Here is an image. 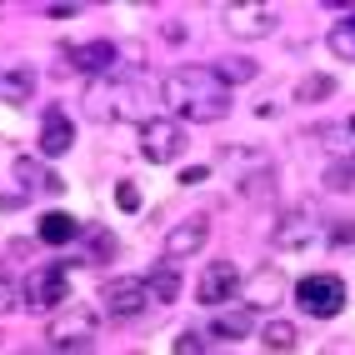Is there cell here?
<instances>
[{"label":"cell","mask_w":355,"mask_h":355,"mask_svg":"<svg viewBox=\"0 0 355 355\" xmlns=\"http://www.w3.org/2000/svg\"><path fill=\"white\" fill-rule=\"evenodd\" d=\"M160 105L180 125H210L230 115V85L216 76V65H175L160 80Z\"/></svg>","instance_id":"obj_1"},{"label":"cell","mask_w":355,"mask_h":355,"mask_svg":"<svg viewBox=\"0 0 355 355\" xmlns=\"http://www.w3.org/2000/svg\"><path fill=\"white\" fill-rule=\"evenodd\" d=\"M85 110L96 115V121H135L146 125L155 121V96L140 80H115V85H90V101Z\"/></svg>","instance_id":"obj_2"},{"label":"cell","mask_w":355,"mask_h":355,"mask_svg":"<svg viewBox=\"0 0 355 355\" xmlns=\"http://www.w3.org/2000/svg\"><path fill=\"white\" fill-rule=\"evenodd\" d=\"M295 305L311 320H336L340 311H345V280L340 275H330V270H320V275H305V280H295Z\"/></svg>","instance_id":"obj_3"},{"label":"cell","mask_w":355,"mask_h":355,"mask_svg":"<svg viewBox=\"0 0 355 355\" xmlns=\"http://www.w3.org/2000/svg\"><path fill=\"white\" fill-rule=\"evenodd\" d=\"M220 26L235 40H266L280 31V10L270 0H235V6H220Z\"/></svg>","instance_id":"obj_4"},{"label":"cell","mask_w":355,"mask_h":355,"mask_svg":"<svg viewBox=\"0 0 355 355\" xmlns=\"http://www.w3.org/2000/svg\"><path fill=\"white\" fill-rule=\"evenodd\" d=\"M330 245V230L320 216H311V210H286V216L275 220V250H286V255H311Z\"/></svg>","instance_id":"obj_5"},{"label":"cell","mask_w":355,"mask_h":355,"mask_svg":"<svg viewBox=\"0 0 355 355\" xmlns=\"http://www.w3.org/2000/svg\"><path fill=\"white\" fill-rule=\"evenodd\" d=\"M96 325L101 315L90 311V305H60V311L51 315V325H45V340H51L55 350H85L90 340H96Z\"/></svg>","instance_id":"obj_6"},{"label":"cell","mask_w":355,"mask_h":355,"mask_svg":"<svg viewBox=\"0 0 355 355\" xmlns=\"http://www.w3.org/2000/svg\"><path fill=\"white\" fill-rule=\"evenodd\" d=\"M185 146H191V135H185V125L175 121V115H155V121L140 125V155H146L150 165H171V160H180Z\"/></svg>","instance_id":"obj_7"},{"label":"cell","mask_w":355,"mask_h":355,"mask_svg":"<svg viewBox=\"0 0 355 355\" xmlns=\"http://www.w3.org/2000/svg\"><path fill=\"white\" fill-rule=\"evenodd\" d=\"M65 295H70L65 266H40V270L26 280V286H20V305H26L31 315H55L60 305H70Z\"/></svg>","instance_id":"obj_8"},{"label":"cell","mask_w":355,"mask_h":355,"mask_svg":"<svg viewBox=\"0 0 355 355\" xmlns=\"http://www.w3.org/2000/svg\"><path fill=\"white\" fill-rule=\"evenodd\" d=\"M101 300H105V315L110 320H135V315H146L150 305H155L146 275H115L110 286L101 291Z\"/></svg>","instance_id":"obj_9"},{"label":"cell","mask_w":355,"mask_h":355,"mask_svg":"<svg viewBox=\"0 0 355 355\" xmlns=\"http://www.w3.org/2000/svg\"><path fill=\"white\" fill-rule=\"evenodd\" d=\"M241 286H245V275L235 270V260H210V266L200 270V280H196V300L210 305V311H220L225 300H235Z\"/></svg>","instance_id":"obj_10"},{"label":"cell","mask_w":355,"mask_h":355,"mask_svg":"<svg viewBox=\"0 0 355 355\" xmlns=\"http://www.w3.org/2000/svg\"><path fill=\"white\" fill-rule=\"evenodd\" d=\"M205 241H210V216H185L180 225H171V235H165V260L180 266V260L200 255Z\"/></svg>","instance_id":"obj_11"},{"label":"cell","mask_w":355,"mask_h":355,"mask_svg":"<svg viewBox=\"0 0 355 355\" xmlns=\"http://www.w3.org/2000/svg\"><path fill=\"white\" fill-rule=\"evenodd\" d=\"M241 291H245V305H250V311H270V305H280V300H286V291H295V286L266 260V266H260Z\"/></svg>","instance_id":"obj_12"},{"label":"cell","mask_w":355,"mask_h":355,"mask_svg":"<svg viewBox=\"0 0 355 355\" xmlns=\"http://www.w3.org/2000/svg\"><path fill=\"white\" fill-rule=\"evenodd\" d=\"M65 60L85 70V76H105V70H115V60H121V45L115 40H85V45H65Z\"/></svg>","instance_id":"obj_13"},{"label":"cell","mask_w":355,"mask_h":355,"mask_svg":"<svg viewBox=\"0 0 355 355\" xmlns=\"http://www.w3.org/2000/svg\"><path fill=\"white\" fill-rule=\"evenodd\" d=\"M10 175H15V185H20V191H45V196H60V191H65V180L51 171V165H40L35 155H20Z\"/></svg>","instance_id":"obj_14"},{"label":"cell","mask_w":355,"mask_h":355,"mask_svg":"<svg viewBox=\"0 0 355 355\" xmlns=\"http://www.w3.org/2000/svg\"><path fill=\"white\" fill-rule=\"evenodd\" d=\"M76 146V125H70L65 110H45V125H40V155H65Z\"/></svg>","instance_id":"obj_15"},{"label":"cell","mask_w":355,"mask_h":355,"mask_svg":"<svg viewBox=\"0 0 355 355\" xmlns=\"http://www.w3.org/2000/svg\"><path fill=\"white\" fill-rule=\"evenodd\" d=\"M250 320H255L250 305H241V311H220L216 320H210L205 336H216V340H245L250 336Z\"/></svg>","instance_id":"obj_16"},{"label":"cell","mask_w":355,"mask_h":355,"mask_svg":"<svg viewBox=\"0 0 355 355\" xmlns=\"http://www.w3.org/2000/svg\"><path fill=\"white\" fill-rule=\"evenodd\" d=\"M80 235V220L65 216V210H51V216H40V241L45 245H70Z\"/></svg>","instance_id":"obj_17"},{"label":"cell","mask_w":355,"mask_h":355,"mask_svg":"<svg viewBox=\"0 0 355 355\" xmlns=\"http://www.w3.org/2000/svg\"><path fill=\"white\" fill-rule=\"evenodd\" d=\"M31 96H35L31 70H0V105H26Z\"/></svg>","instance_id":"obj_18"},{"label":"cell","mask_w":355,"mask_h":355,"mask_svg":"<svg viewBox=\"0 0 355 355\" xmlns=\"http://www.w3.org/2000/svg\"><path fill=\"white\" fill-rule=\"evenodd\" d=\"M220 165H225V171H235V180H245V175H255V171H270L260 150H235V146L220 150Z\"/></svg>","instance_id":"obj_19"},{"label":"cell","mask_w":355,"mask_h":355,"mask_svg":"<svg viewBox=\"0 0 355 355\" xmlns=\"http://www.w3.org/2000/svg\"><path fill=\"white\" fill-rule=\"evenodd\" d=\"M146 286H150V300H155V305H171V300H180V275H175V266H160V270H150V275H146Z\"/></svg>","instance_id":"obj_20"},{"label":"cell","mask_w":355,"mask_h":355,"mask_svg":"<svg viewBox=\"0 0 355 355\" xmlns=\"http://www.w3.org/2000/svg\"><path fill=\"white\" fill-rule=\"evenodd\" d=\"M325 45H330V55H340L345 65H355V15H345L340 26H330Z\"/></svg>","instance_id":"obj_21"},{"label":"cell","mask_w":355,"mask_h":355,"mask_svg":"<svg viewBox=\"0 0 355 355\" xmlns=\"http://www.w3.org/2000/svg\"><path fill=\"white\" fill-rule=\"evenodd\" d=\"M260 345H266L270 355H291L295 350V325L291 320H270L266 330H260Z\"/></svg>","instance_id":"obj_22"},{"label":"cell","mask_w":355,"mask_h":355,"mask_svg":"<svg viewBox=\"0 0 355 355\" xmlns=\"http://www.w3.org/2000/svg\"><path fill=\"white\" fill-rule=\"evenodd\" d=\"M330 96H336V76H325V70H320V76H305L295 85V101H305V105H320Z\"/></svg>","instance_id":"obj_23"},{"label":"cell","mask_w":355,"mask_h":355,"mask_svg":"<svg viewBox=\"0 0 355 355\" xmlns=\"http://www.w3.org/2000/svg\"><path fill=\"white\" fill-rule=\"evenodd\" d=\"M216 76H220L225 85H241V80H250V76H255V60H245V55L220 60V65H216Z\"/></svg>","instance_id":"obj_24"},{"label":"cell","mask_w":355,"mask_h":355,"mask_svg":"<svg viewBox=\"0 0 355 355\" xmlns=\"http://www.w3.org/2000/svg\"><path fill=\"white\" fill-rule=\"evenodd\" d=\"M325 185H330V191H350V185H355V160H336L325 171Z\"/></svg>","instance_id":"obj_25"},{"label":"cell","mask_w":355,"mask_h":355,"mask_svg":"<svg viewBox=\"0 0 355 355\" xmlns=\"http://www.w3.org/2000/svg\"><path fill=\"white\" fill-rule=\"evenodd\" d=\"M241 191H245L250 200H260V196H270V191H275V175H270V171H255V175L241 180Z\"/></svg>","instance_id":"obj_26"},{"label":"cell","mask_w":355,"mask_h":355,"mask_svg":"<svg viewBox=\"0 0 355 355\" xmlns=\"http://www.w3.org/2000/svg\"><path fill=\"white\" fill-rule=\"evenodd\" d=\"M330 250L355 255V220H345V225H336V230H330Z\"/></svg>","instance_id":"obj_27"},{"label":"cell","mask_w":355,"mask_h":355,"mask_svg":"<svg viewBox=\"0 0 355 355\" xmlns=\"http://www.w3.org/2000/svg\"><path fill=\"white\" fill-rule=\"evenodd\" d=\"M105 255H115V235L110 230H90V255L85 260H105Z\"/></svg>","instance_id":"obj_28"},{"label":"cell","mask_w":355,"mask_h":355,"mask_svg":"<svg viewBox=\"0 0 355 355\" xmlns=\"http://www.w3.org/2000/svg\"><path fill=\"white\" fill-rule=\"evenodd\" d=\"M205 350V330H180L175 336V355H200Z\"/></svg>","instance_id":"obj_29"},{"label":"cell","mask_w":355,"mask_h":355,"mask_svg":"<svg viewBox=\"0 0 355 355\" xmlns=\"http://www.w3.org/2000/svg\"><path fill=\"white\" fill-rule=\"evenodd\" d=\"M15 305H20V286H15V280H6V275H0V315H10Z\"/></svg>","instance_id":"obj_30"},{"label":"cell","mask_w":355,"mask_h":355,"mask_svg":"<svg viewBox=\"0 0 355 355\" xmlns=\"http://www.w3.org/2000/svg\"><path fill=\"white\" fill-rule=\"evenodd\" d=\"M115 200H121L125 210H140V191H135L130 180H121V185H115Z\"/></svg>","instance_id":"obj_31"},{"label":"cell","mask_w":355,"mask_h":355,"mask_svg":"<svg viewBox=\"0 0 355 355\" xmlns=\"http://www.w3.org/2000/svg\"><path fill=\"white\" fill-rule=\"evenodd\" d=\"M210 171H205V165H185V171H180V185H200Z\"/></svg>","instance_id":"obj_32"},{"label":"cell","mask_w":355,"mask_h":355,"mask_svg":"<svg viewBox=\"0 0 355 355\" xmlns=\"http://www.w3.org/2000/svg\"><path fill=\"white\" fill-rule=\"evenodd\" d=\"M45 15H51V20H65V15H80V6H45Z\"/></svg>","instance_id":"obj_33"},{"label":"cell","mask_w":355,"mask_h":355,"mask_svg":"<svg viewBox=\"0 0 355 355\" xmlns=\"http://www.w3.org/2000/svg\"><path fill=\"white\" fill-rule=\"evenodd\" d=\"M60 355H76V350H60Z\"/></svg>","instance_id":"obj_34"}]
</instances>
